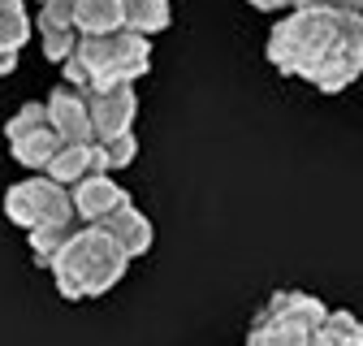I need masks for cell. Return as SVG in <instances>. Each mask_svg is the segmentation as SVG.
I'll return each mask as SVG.
<instances>
[{
	"label": "cell",
	"mask_w": 363,
	"mask_h": 346,
	"mask_svg": "<svg viewBox=\"0 0 363 346\" xmlns=\"http://www.w3.org/2000/svg\"><path fill=\"white\" fill-rule=\"evenodd\" d=\"M268 61L315 91H346L363 74V13L290 9L268 35Z\"/></svg>",
	"instance_id": "1"
},
{
	"label": "cell",
	"mask_w": 363,
	"mask_h": 346,
	"mask_svg": "<svg viewBox=\"0 0 363 346\" xmlns=\"http://www.w3.org/2000/svg\"><path fill=\"white\" fill-rule=\"evenodd\" d=\"M65 82L78 91H104V86L134 82L152 69V39L134 30H113V35H82L74 57L61 65Z\"/></svg>",
	"instance_id": "2"
},
{
	"label": "cell",
	"mask_w": 363,
	"mask_h": 346,
	"mask_svg": "<svg viewBox=\"0 0 363 346\" xmlns=\"http://www.w3.org/2000/svg\"><path fill=\"white\" fill-rule=\"evenodd\" d=\"M130 255L100 230V225H82L78 238L52 260V286L61 298L78 303V298H100L108 294L121 277H125Z\"/></svg>",
	"instance_id": "3"
},
{
	"label": "cell",
	"mask_w": 363,
	"mask_h": 346,
	"mask_svg": "<svg viewBox=\"0 0 363 346\" xmlns=\"http://www.w3.org/2000/svg\"><path fill=\"white\" fill-rule=\"evenodd\" d=\"M325 320H329V308L315 294L277 290L255 312L251 333H247V346H311Z\"/></svg>",
	"instance_id": "4"
},
{
	"label": "cell",
	"mask_w": 363,
	"mask_h": 346,
	"mask_svg": "<svg viewBox=\"0 0 363 346\" xmlns=\"http://www.w3.org/2000/svg\"><path fill=\"white\" fill-rule=\"evenodd\" d=\"M5 216L18 230H39V225H61V221H78L74 212V191L52 182L48 173H35L22 178L5 191Z\"/></svg>",
	"instance_id": "5"
},
{
	"label": "cell",
	"mask_w": 363,
	"mask_h": 346,
	"mask_svg": "<svg viewBox=\"0 0 363 346\" xmlns=\"http://www.w3.org/2000/svg\"><path fill=\"white\" fill-rule=\"evenodd\" d=\"M5 139H9L13 160H18L22 169H30V173H48V164H52V160L61 156V147H65L61 130H57L52 117H48V104H39V100L22 104V108L5 121Z\"/></svg>",
	"instance_id": "6"
},
{
	"label": "cell",
	"mask_w": 363,
	"mask_h": 346,
	"mask_svg": "<svg viewBox=\"0 0 363 346\" xmlns=\"http://www.w3.org/2000/svg\"><path fill=\"white\" fill-rule=\"evenodd\" d=\"M43 104H48V117H52V125L61 130V139H65V143H100L96 125H91L86 91H78V86L61 82V86H52V96L43 100Z\"/></svg>",
	"instance_id": "7"
},
{
	"label": "cell",
	"mask_w": 363,
	"mask_h": 346,
	"mask_svg": "<svg viewBox=\"0 0 363 346\" xmlns=\"http://www.w3.org/2000/svg\"><path fill=\"white\" fill-rule=\"evenodd\" d=\"M86 104H91V125H96V135H100V139L125 135V130L134 125V113H139L134 82L104 86V91H86Z\"/></svg>",
	"instance_id": "8"
},
{
	"label": "cell",
	"mask_w": 363,
	"mask_h": 346,
	"mask_svg": "<svg viewBox=\"0 0 363 346\" xmlns=\"http://www.w3.org/2000/svg\"><path fill=\"white\" fill-rule=\"evenodd\" d=\"M100 173H113L100 143H65L61 156L48 164V178L61 182V186H69V191L82 186L86 178H100Z\"/></svg>",
	"instance_id": "9"
},
{
	"label": "cell",
	"mask_w": 363,
	"mask_h": 346,
	"mask_svg": "<svg viewBox=\"0 0 363 346\" xmlns=\"http://www.w3.org/2000/svg\"><path fill=\"white\" fill-rule=\"evenodd\" d=\"M121 203H130V195L113 182V173H100V178H86L82 186H74V212L82 225H100Z\"/></svg>",
	"instance_id": "10"
},
{
	"label": "cell",
	"mask_w": 363,
	"mask_h": 346,
	"mask_svg": "<svg viewBox=\"0 0 363 346\" xmlns=\"http://www.w3.org/2000/svg\"><path fill=\"white\" fill-rule=\"evenodd\" d=\"M100 230L134 260V255H143V251H152V242H156V230H152V221H147V216L139 212V208H134V199L130 203H121L113 216H104V221H100Z\"/></svg>",
	"instance_id": "11"
},
{
	"label": "cell",
	"mask_w": 363,
	"mask_h": 346,
	"mask_svg": "<svg viewBox=\"0 0 363 346\" xmlns=\"http://www.w3.org/2000/svg\"><path fill=\"white\" fill-rule=\"evenodd\" d=\"M74 18L82 35H113L125 26V0H78Z\"/></svg>",
	"instance_id": "12"
},
{
	"label": "cell",
	"mask_w": 363,
	"mask_h": 346,
	"mask_svg": "<svg viewBox=\"0 0 363 346\" xmlns=\"http://www.w3.org/2000/svg\"><path fill=\"white\" fill-rule=\"evenodd\" d=\"M78 230H82V221H61V225H39V230H30L26 238H30L35 264H39V269H52V260L78 238Z\"/></svg>",
	"instance_id": "13"
},
{
	"label": "cell",
	"mask_w": 363,
	"mask_h": 346,
	"mask_svg": "<svg viewBox=\"0 0 363 346\" xmlns=\"http://www.w3.org/2000/svg\"><path fill=\"white\" fill-rule=\"evenodd\" d=\"M169 22H173L169 0H125V30L152 39V35H160Z\"/></svg>",
	"instance_id": "14"
},
{
	"label": "cell",
	"mask_w": 363,
	"mask_h": 346,
	"mask_svg": "<svg viewBox=\"0 0 363 346\" xmlns=\"http://www.w3.org/2000/svg\"><path fill=\"white\" fill-rule=\"evenodd\" d=\"M311 346H363V320L354 312L337 308V312H329V320L320 325Z\"/></svg>",
	"instance_id": "15"
},
{
	"label": "cell",
	"mask_w": 363,
	"mask_h": 346,
	"mask_svg": "<svg viewBox=\"0 0 363 346\" xmlns=\"http://www.w3.org/2000/svg\"><path fill=\"white\" fill-rule=\"evenodd\" d=\"M35 30H39V43H43V57L57 61V65H65L74 57L78 39H82L78 26H43V22H35Z\"/></svg>",
	"instance_id": "16"
},
{
	"label": "cell",
	"mask_w": 363,
	"mask_h": 346,
	"mask_svg": "<svg viewBox=\"0 0 363 346\" xmlns=\"http://www.w3.org/2000/svg\"><path fill=\"white\" fill-rule=\"evenodd\" d=\"M26 39H30V18L22 9V0H0V43L22 52Z\"/></svg>",
	"instance_id": "17"
},
{
	"label": "cell",
	"mask_w": 363,
	"mask_h": 346,
	"mask_svg": "<svg viewBox=\"0 0 363 346\" xmlns=\"http://www.w3.org/2000/svg\"><path fill=\"white\" fill-rule=\"evenodd\" d=\"M104 156H108V169H125L134 156H139V139H134V130H125V135H113V139H100Z\"/></svg>",
	"instance_id": "18"
},
{
	"label": "cell",
	"mask_w": 363,
	"mask_h": 346,
	"mask_svg": "<svg viewBox=\"0 0 363 346\" xmlns=\"http://www.w3.org/2000/svg\"><path fill=\"white\" fill-rule=\"evenodd\" d=\"M298 9H337V13H363V0H303Z\"/></svg>",
	"instance_id": "19"
},
{
	"label": "cell",
	"mask_w": 363,
	"mask_h": 346,
	"mask_svg": "<svg viewBox=\"0 0 363 346\" xmlns=\"http://www.w3.org/2000/svg\"><path fill=\"white\" fill-rule=\"evenodd\" d=\"M255 9H264V13H272V9H298L303 0H251Z\"/></svg>",
	"instance_id": "20"
},
{
	"label": "cell",
	"mask_w": 363,
	"mask_h": 346,
	"mask_svg": "<svg viewBox=\"0 0 363 346\" xmlns=\"http://www.w3.org/2000/svg\"><path fill=\"white\" fill-rule=\"evenodd\" d=\"M9 69H18V52L0 43V74H9Z\"/></svg>",
	"instance_id": "21"
},
{
	"label": "cell",
	"mask_w": 363,
	"mask_h": 346,
	"mask_svg": "<svg viewBox=\"0 0 363 346\" xmlns=\"http://www.w3.org/2000/svg\"><path fill=\"white\" fill-rule=\"evenodd\" d=\"M39 5H52V0H39Z\"/></svg>",
	"instance_id": "22"
}]
</instances>
